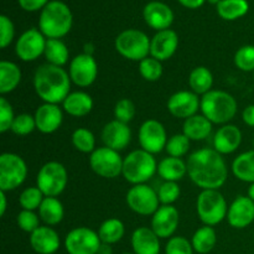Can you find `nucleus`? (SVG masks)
I'll list each match as a JSON object with an SVG mask.
<instances>
[{
    "label": "nucleus",
    "instance_id": "1",
    "mask_svg": "<svg viewBox=\"0 0 254 254\" xmlns=\"http://www.w3.org/2000/svg\"><path fill=\"white\" fill-rule=\"evenodd\" d=\"M188 173L195 185L202 190H218L227 180V166L215 149H200L190 155Z\"/></svg>",
    "mask_w": 254,
    "mask_h": 254
},
{
    "label": "nucleus",
    "instance_id": "2",
    "mask_svg": "<svg viewBox=\"0 0 254 254\" xmlns=\"http://www.w3.org/2000/svg\"><path fill=\"white\" fill-rule=\"evenodd\" d=\"M34 87L45 103H61L69 94L71 77L62 67L45 64L35 72Z\"/></svg>",
    "mask_w": 254,
    "mask_h": 254
},
{
    "label": "nucleus",
    "instance_id": "3",
    "mask_svg": "<svg viewBox=\"0 0 254 254\" xmlns=\"http://www.w3.org/2000/svg\"><path fill=\"white\" fill-rule=\"evenodd\" d=\"M72 12L64 2L54 0L42 9L40 15V31L49 39H61L72 27Z\"/></svg>",
    "mask_w": 254,
    "mask_h": 254
},
{
    "label": "nucleus",
    "instance_id": "4",
    "mask_svg": "<svg viewBox=\"0 0 254 254\" xmlns=\"http://www.w3.org/2000/svg\"><path fill=\"white\" fill-rule=\"evenodd\" d=\"M201 111L211 123L226 124L235 118L237 113V102L225 91H212L203 94L201 98Z\"/></svg>",
    "mask_w": 254,
    "mask_h": 254
},
{
    "label": "nucleus",
    "instance_id": "5",
    "mask_svg": "<svg viewBox=\"0 0 254 254\" xmlns=\"http://www.w3.org/2000/svg\"><path fill=\"white\" fill-rule=\"evenodd\" d=\"M158 171V164L153 154L139 149L131 151L123 160L124 179L133 185H140L150 180Z\"/></svg>",
    "mask_w": 254,
    "mask_h": 254
},
{
    "label": "nucleus",
    "instance_id": "6",
    "mask_svg": "<svg viewBox=\"0 0 254 254\" xmlns=\"http://www.w3.org/2000/svg\"><path fill=\"white\" fill-rule=\"evenodd\" d=\"M150 41L140 30L128 29L122 31L116 39V50L124 59L143 61L150 54Z\"/></svg>",
    "mask_w": 254,
    "mask_h": 254
},
{
    "label": "nucleus",
    "instance_id": "7",
    "mask_svg": "<svg viewBox=\"0 0 254 254\" xmlns=\"http://www.w3.org/2000/svg\"><path fill=\"white\" fill-rule=\"evenodd\" d=\"M196 207L198 217L206 226L212 227L227 217V202L218 190H203L198 195Z\"/></svg>",
    "mask_w": 254,
    "mask_h": 254
},
{
    "label": "nucleus",
    "instance_id": "8",
    "mask_svg": "<svg viewBox=\"0 0 254 254\" xmlns=\"http://www.w3.org/2000/svg\"><path fill=\"white\" fill-rule=\"evenodd\" d=\"M68 176L67 170L57 161L46 163L37 174V188L41 190L45 197H56L61 195L67 186Z\"/></svg>",
    "mask_w": 254,
    "mask_h": 254
},
{
    "label": "nucleus",
    "instance_id": "9",
    "mask_svg": "<svg viewBox=\"0 0 254 254\" xmlns=\"http://www.w3.org/2000/svg\"><path fill=\"white\" fill-rule=\"evenodd\" d=\"M26 175L27 166L21 156L12 153L0 155V190H15L24 183Z\"/></svg>",
    "mask_w": 254,
    "mask_h": 254
},
{
    "label": "nucleus",
    "instance_id": "10",
    "mask_svg": "<svg viewBox=\"0 0 254 254\" xmlns=\"http://www.w3.org/2000/svg\"><path fill=\"white\" fill-rule=\"evenodd\" d=\"M89 165L97 175L106 179H114L123 171V159L117 150L111 148H98L91 154Z\"/></svg>",
    "mask_w": 254,
    "mask_h": 254
},
{
    "label": "nucleus",
    "instance_id": "11",
    "mask_svg": "<svg viewBox=\"0 0 254 254\" xmlns=\"http://www.w3.org/2000/svg\"><path fill=\"white\" fill-rule=\"evenodd\" d=\"M101 246L98 233L87 227L69 231L64 240V248L68 254H98Z\"/></svg>",
    "mask_w": 254,
    "mask_h": 254
},
{
    "label": "nucleus",
    "instance_id": "12",
    "mask_svg": "<svg viewBox=\"0 0 254 254\" xmlns=\"http://www.w3.org/2000/svg\"><path fill=\"white\" fill-rule=\"evenodd\" d=\"M159 196L150 186L145 184L134 185L127 193L129 208L141 216L154 215L159 208Z\"/></svg>",
    "mask_w": 254,
    "mask_h": 254
},
{
    "label": "nucleus",
    "instance_id": "13",
    "mask_svg": "<svg viewBox=\"0 0 254 254\" xmlns=\"http://www.w3.org/2000/svg\"><path fill=\"white\" fill-rule=\"evenodd\" d=\"M46 41L47 40H45V35L40 30H26L17 39L16 45H15V52H16L17 57L22 61H35L45 52Z\"/></svg>",
    "mask_w": 254,
    "mask_h": 254
},
{
    "label": "nucleus",
    "instance_id": "14",
    "mask_svg": "<svg viewBox=\"0 0 254 254\" xmlns=\"http://www.w3.org/2000/svg\"><path fill=\"white\" fill-rule=\"evenodd\" d=\"M139 143L141 149L148 153H160L168 144V136L163 124L154 119L144 122L139 130Z\"/></svg>",
    "mask_w": 254,
    "mask_h": 254
},
{
    "label": "nucleus",
    "instance_id": "15",
    "mask_svg": "<svg viewBox=\"0 0 254 254\" xmlns=\"http://www.w3.org/2000/svg\"><path fill=\"white\" fill-rule=\"evenodd\" d=\"M98 64L91 54H81L69 64L71 81L78 87H88L96 81Z\"/></svg>",
    "mask_w": 254,
    "mask_h": 254
},
{
    "label": "nucleus",
    "instance_id": "16",
    "mask_svg": "<svg viewBox=\"0 0 254 254\" xmlns=\"http://www.w3.org/2000/svg\"><path fill=\"white\" fill-rule=\"evenodd\" d=\"M201 101L198 96L190 91H180L173 94L168 101V109L176 118H190L196 116Z\"/></svg>",
    "mask_w": 254,
    "mask_h": 254
},
{
    "label": "nucleus",
    "instance_id": "17",
    "mask_svg": "<svg viewBox=\"0 0 254 254\" xmlns=\"http://www.w3.org/2000/svg\"><path fill=\"white\" fill-rule=\"evenodd\" d=\"M179 226V211L171 205H163L153 215L151 230L159 238H169Z\"/></svg>",
    "mask_w": 254,
    "mask_h": 254
},
{
    "label": "nucleus",
    "instance_id": "18",
    "mask_svg": "<svg viewBox=\"0 0 254 254\" xmlns=\"http://www.w3.org/2000/svg\"><path fill=\"white\" fill-rule=\"evenodd\" d=\"M179 46V36L174 30L168 29L158 31L150 41V55L158 61L171 59Z\"/></svg>",
    "mask_w": 254,
    "mask_h": 254
},
{
    "label": "nucleus",
    "instance_id": "19",
    "mask_svg": "<svg viewBox=\"0 0 254 254\" xmlns=\"http://www.w3.org/2000/svg\"><path fill=\"white\" fill-rule=\"evenodd\" d=\"M131 139V131L128 124L119 121H112L104 126L102 130V140L107 148L113 150H123L129 145Z\"/></svg>",
    "mask_w": 254,
    "mask_h": 254
},
{
    "label": "nucleus",
    "instance_id": "20",
    "mask_svg": "<svg viewBox=\"0 0 254 254\" xmlns=\"http://www.w3.org/2000/svg\"><path fill=\"white\" fill-rule=\"evenodd\" d=\"M227 218L233 228L248 227L254 221V201L248 196H238L228 208Z\"/></svg>",
    "mask_w": 254,
    "mask_h": 254
},
{
    "label": "nucleus",
    "instance_id": "21",
    "mask_svg": "<svg viewBox=\"0 0 254 254\" xmlns=\"http://www.w3.org/2000/svg\"><path fill=\"white\" fill-rule=\"evenodd\" d=\"M145 22L158 31L168 30L174 21V12L169 5L161 1H150L144 7Z\"/></svg>",
    "mask_w": 254,
    "mask_h": 254
},
{
    "label": "nucleus",
    "instance_id": "22",
    "mask_svg": "<svg viewBox=\"0 0 254 254\" xmlns=\"http://www.w3.org/2000/svg\"><path fill=\"white\" fill-rule=\"evenodd\" d=\"M62 118H64L62 111L57 104H42L35 113L36 129H39L44 134L54 133L61 127Z\"/></svg>",
    "mask_w": 254,
    "mask_h": 254
},
{
    "label": "nucleus",
    "instance_id": "23",
    "mask_svg": "<svg viewBox=\"0 0 254 254\" xmlns=\"http://www.w3.org/2000/svg\"><path fill=\"white\" fill-rule=\"evenodd\" d=\"M60 237L56 231L47 226H40L30 235V245L39 254H54L60 248Z\"/></svg>",
    "mask_w": 254,
    "mask_h": 254
},
{
    "label": "nucleus",
    "instance_id": "24",
    "mask_svg": "<svg viewBox=\"0 0 254 254\" xmlns=\"http://www.w3.org/2000/svg\"><path fill=\"white\" fill-rule=\"evenodd\" d=\"M242 141V133L232 124L223 126L217 130L213 138L215 150L220 154H231L238 149Z\"/></svg>",
    "mask_w": 254,
    "mask_h": 254
},
{
    "label": "nucleus",
    "instance_id": "25",
    "mask_svg": "<svg viewBox=\"0 0 254 254\" xmlns=\"http://www.w3.org/2000/svg\"><path fill=\"white\" fill-rule=\"evenodd\" d=\"M131 247L135 254H159L160 242L151 228L139 227L131 235Z\"/></svg>",
    "mask_w": 254,
    "mask_h": 254
},
{
    "label": "nucleus",
    "instance_id": "26",
    "mask_svg": "<svg viewBox=\"0 0 254 254\" xmlns=\"http://www.w3.org/2000/svg\"><path fill=\"white\" fill-rule=\"evenodd\" d=\"M66 113L72 117H84L93 108V101L89 94L84 92H72L62 102Z\"/></svg>",
    "mask_w": 254,
    "mask_h": 254
},
{
    "label": "nucleus",
    "instance_id": "27",
    "mask_svg": "<svg viewBox=\"0 0 254 254\" xmlns=\"http://www.w3.org/2000/svg\"><path fill=\"white\" fill-rule=\"evenodd\" d=\"M183 130L190 140H203L212 131V123L205 116L196 114V116L185 119Z\"/></svg>",
    "mask_w": 254,
    "mask_h": 254
},
{
    "label": "nucleus",
    "instance_id": "28",
    "mask_svg": "<svg viewBox=\"0 0 254 254\" xmlns=\"http://www.w3.org/2000/svg\"><path fill=\"white\" fill-rule=\"evenodd\" d=\"M158 173L161 179L165 181H176L181 180L188 173V164L184 163L181 158H165L159 163Z\"/></svg>",
    "mask_w": 254,
    "mask_h": 254
},
{
    "label": "nucleus",
    "instance_id": "29",
    "mask_svg": "<svg viewBox=\"0 0 254 254\" xmlns=\"http://www.w3.org/2000/svg\"><path fill=\"white\" fill-rule=\"evenodd\" d=\"M21 81V71L14 62H0V93L6 94L14 91Z\"/></svg>",
    "mask_w": 254,
    "mask_h": 254
},
{
    "label": "nucleus",
    "instance_id": "30",
    "mask_svg": "<svg viewBox=\"0 0 254 254\" xmlns=\"http://www.w3.org/2000/svg\"><path fill=\"white\" fill-rule=\"evenodd\" d=\"M232 173L238 180L254 183V150L246 151L233 160Z\"/></svg>",
    "mask_w": 254,
    "mask_h": 254
},
{
    "label": "nucleus",
    "instance_id": "31",
    "mask_svg": "<svg viewBox=\"0 0 254 254\" xmlns=\"http://www.w3.org/2000/svg\"><path fill=\"white\" fill-rule=\"evenodd\" d=\"M39 213L40 218L46 225L55 226L64 220V211L61 201L57 200L56 197H45L39 207Z\"/></svg>",
    "mask_w": 254,
    "mask_h": 254
},
{
    "label": "nucleus",
    "instance_id": "32",
    "mask_svg": "<svg viewBox=\"0 0 254 254\" xmlns=\"http://www.w3.org/2000/svg\"><path fill=\"white\" fill-rule=\"evenodd\" d=\"M47 64L62 67L68 62V49L60 39H47L44 52Z\"/></svg>",
    "mask_w": 254,
    "mask_h": 254
},
{
    "label": "nucleus",
    "instance_id": "33",
    "mask_svg": "<svg viewBox=\"0 0 254 254\" xmlns=\"http://www.w3.org/2000/svg\"><path fill=\"white\" fill-rule=\"evenodd\" d=\"M189 84L193 93L206 94L211 91V87L213 84V76L208 68L203 66H198L191 71L189 77Z\"/></svg>",
    "mask_w": 254,
    "mask_h": 254
},
{
    "label": "nucleus",
    "instance_id": "34",
    "mask_svg": "<svg viewBox=\"0 0 254 254\" xmlns=\"http://www.w3.org/2000/svg\"><path fill=\"white\" fill-rule=\"evenodd\" d=\"M216 242H217V236H216L215 230L211 226H205L196 231L191 245H192L193 251L197 253L207 254L215 248Z\"/></svg>",
    "mask_w": 254,
    "mask_h": 254
},
{
    "label": "nucleus",
    "instance_id": "35",
    "mask_svg": "<svg viewBox=\"0 0 254 254\" xmlns=\"http://www.w3.org/2000/svg\"><path fill=\"white\" fill-rule=\"evenodd\" d=\"M126 228H124L123 222L118 218H109L104 221L101 225L98 231V236L101 238L102 243L106 245H114L119 242L123 238Z\"/></svg>",
    "mask_w": 254,
    "mask_h": 254
},
{
    "label": "nucleus",
    "instance_id": "36",
    "mask_svg": "<svg viewBox=\"0 0 254 254\" xmlns=\"http://www.w3.org/2000/svg\"><path fill=\"white\" fill-rule=\"evenodd\" d=\"M216 6L218 15L225 20H236L242 17L250 9L247 0H220Z\"/></svg>",
    "mask_w": 254,
    "mask_h": 254
},
{
    "label": "nucleus",
    "instance_id": "37",
    "mask_svg": "<svg viewBox=\"0 0 254 254\" xmlns=\"http://www.w3.org/2000/svg\"><path fill=\"white\" fill-rule=\"evenodd\" d=\"M72 144L81 153H93L96 139L92 131L86 128H78L72 134Z\"/></svg>",
    "mask_w": 254,
    "mask_h": 254
},
{
    "label": "nucleus",
    "instance_id": "38",
    "mask_svg": "<svg viewBox=\"0 0 254 254\" xmlns=\"http://www.w3.org/2000/svg\"><path fill=\"white\" fill-rule=\"evenodd\" d=\"M139 72L144 79L149 82H155L163 74V64L154 57H146L139 64Z\"/></svg>",
    "mask_w": 254,
    "mask_h": 254
},
{
    "label": "nucleus",
    "instance_id": "39",
    "mask_svg": "<svg viewBox=\"0 0 254 254\" xmlns=\"http://www.w3.org/2000/svg\"><path fill=\"white\" fill-rule=\"evenodd\" d=\"M166 151L173 158H181L186 155L190 149V139L185 134H176L168 140L166 144Z\"/></svg>",
    "mask_w": 254,
    "mask_h": 254
},
{
    "label": "nucleus",
    "instance_id": "40",
    "mask_svg": "<svg viewBox=\"0 0 254 254\" xmlns=\"http://www.w3.org/2000/svg\"><path fill=\"white\" fill-rule=\"evenodd\" d=\"M44 198V193L41 192V190L37 186L36 188H27L20 195V205L24 210L34 211L40 207Z\"/></svg>",
    "mask_w": 254,
    "mask_h": 254
},
{
    "label": "nucleus",
    "instance_id": "41",
    "mask_svg": "<svg viewBox=\"0 0 254 254\" xmlns=\"http://www.w3.org/2000/svg\"><path fill=\"white\" fill-rule=\"evenodd\" d=\"M235 64L237 68L245 72H254V46L246 45L242 46L235 55Z\"/></svg>",
    "mask_w": 254,
    "mask_h": 254
},
{
    "label": "nucleus",
    "instance_id": "42",
    "mask_svg": "<svg viewBox=\"0 0 254 254\" xmlns=\"http://www.w3.org/2000/svg\"><path fill=\"white\" fill-rule=\"evenodd\" d=\"M35 128H36L35 117L26 113H22L15 117L10 130L14 134H16V135H27V134L32 133Z\"/></svg>",
    "mask_w": 254,
    "mask_h": 254
},
{
    "label": "nucleus",
    "instance_id": "43",
    "mask_svg": "<svg viewBox=\"0 0 254 254\" xmlns=\"http://www.w3.org/2000/svg\"><path fill=\"white\" fill-rule=\"evenodd\" d=\"M114 116H116L117 121L128 124L129 122L133 121L134 116H135V106H134V103L130 99H121L116 104Z\"/></svg>",
    "mask_w": 254,
    "mask_h": 254
},
{
    "label": "nucleus",
    "instance_id": "44",
    "mask_svg": "<svg viewBox=\"0 0 254 254\" xmlns=\"http://www.w3.org/2000/svg\"><path fill=\"white\" fill-rule=\"evenodd\" d=\"M159 201L163 205H171L175 202L180 196V188L176 183H171V181H165L163 185L160 186L158 191Z\"/></svg>",
    "mask_w": 254,
    "mask_h": 254
},
{
    "label": "nucleus",
    "instance_id": "45",
    "mask_svg": "<svg viewBox=\"0 0 254 254\" xmlns=\"http://www.w3.org/2000/svg\"><path fill=\"white\" fill-rule=\"evenodd\" d=\"M16 221L19 227L21 228L22 231H25V232L30 233V235L40 227L39 217H37V215L34 211L22 210L21 212L17 215Z\"/></svg>",
    "mask_w": 254,
    "mask_h": 254
},
{
    "label": "nucleus",
    "instance_id": "46",
    "mask_svg": "<svg viewBox=\"0 0 254 254\" xmlns=\"http://www.w3.org/2000/svg\"><path fill=\"white\" fill-rule=\"evenodd\" d=\"M193 247L185 237H173L165 247V254H192Z\"/></svg>",
    "mask_w": 254,
    "mask_h": 254
},
{
    "label": "nucleus",
    "instance_id": "47",
    "mask_svg": "<svg viewBox=\"0 0 254 254\" xmlns=\"http://www.w3.org/2000/svg\"><path fill=\"white\" fill-rule=\"evenodd\" d=\"M14 119L15 116L11 104L6 101V98L1 97L0 98V133L10 130Z\"/></svg>",
    "mask_w": 254,
    "mask_h": 254
},
{
    "label": "nucleus",
    "instance_id": "48",
    "mask_svg": "<svg viewBox=\"0 0 254 254\" xmlns=\"http://www.w3.org/2000/svg\"><path fill=\"white\" fill-rule=\"evenodd\" d=\"M14 35L15 29L12 21L6 15H1L0 16V47L5 49L9 46L14 39Z\"/></svg>",
    "mask_w": 254,
    "mask_h": 254
},
{
    "label": "nucleus",
    "instance_id": "49",
    "mask_svg": "<svg viewBox=\"0 0 254 254\" xmlns=\"http://www.w3.org/2000/svg\"><path fill=\"white\" fill-rule=\"evenodd\" d=\"M20 6L26 11H36L49 4V0H19Z\"/></svg>",
    "mask_w": 254,
    "mask_h": 254
},
{
    "label": "nucleus",
    "instance_id": "50",
    "mask_svg": "<svg viewBox=\"0 0 254 254\" xmlns=\"http://www.w3.org/2000/svg\"><path fill=\"white\" fill-rule=\"evenodd\" d=\"M242 118L243 122H245L247 126L253 127L254 128V104H251V106H248L247 108L243 111Z\"/></svg>",
    "mask_w": 254,
    "mask_h": 254
},
{
    "label": "nucleus",
    "instance_id": "51",
    "mask_svg": "<svg viewBox=\"0 0 254 254\" xmlns=\"http://www.w3.org/2000/svg\"><path fill=\"white\" fill-rule=\"evenodd\" d=\"M179 1L189 9H197L205 2V0H179Z\"/></svg>",
    "mask_w": 254,
    "mask_h": 254
},
{
    "label": "nucleus",
    "instance_id": "52",
    "mask_svg": "<svg viewBox=\"0 0 254 254\" xmlns=\"http://www.w3.org/2000/svg\"><path fill=\"white\" fill-rule=\"evenodd\" d=\"M5 211H6V196L4 191L0 190V216H4Z\"/></svg>",
    "mask_w": 254,
    "mask_h": 254
},
{
    "label": "nucleus",
    "instance_id": "53",
    "mask_svg": "<svg viewBox=\"0 0 254 254\" xmlns=\"http://www.w3.org/2000/svg\"><path fill=\"white\" fill-rule=\"evenodd\" d=\"M98 254H112V248L111 245H106V243H102L101 248H99Z\"/></svg>",
    "mask_w": 254,
    "mask_h": 254
},
{
    "label": "nucleus",
    "instance_id": "54",
    "mask_svg": "<svg viewBox=\"0 0 254 254\" xmlns=\"http://www.w3.org/2000/svg\"><path fill=\"white\" fill-rule=\"evenodd\" d=\"M248 197L254 201V183L251 184L250 189H248Z\"/></svg>",
    "mask_w": 254,
    "mask_h": 254
},
{
    "label": "nucleus",
    "instance_id": "55",
    "mask_svg": "<svg viewBox=\"0 0 254 254\" xmlns=\"http://www.w3.org/2000/svg\"><path fill=\"white\" fill-rule=\"evenodd\" d=\"M210 1H212V2H216V5H217V2L220 1V0H210Z\"/></svg>",
    "mask_w": 254,
    "mask_h": 254
},
{
    "label": "nucleus",
    "instance_id": "56",
    "mask_svg": "<svg viewBox=\"0 0 254 254\" xmlns=\"http://www.w3.org/2000/svg\"><path fill=\"white\" fill-rule=\"evenodd\" d=\"M123 254H135V253H123Z\"/></svg>",
    "mask_w": 254,
    "mask_h": 254
},
{
    "label": "nucleus",
    "instance_id": "57",
    "mask_svg": "<svg viewBox=\"0 0 254 254\" xmlns=\"http://www.w3.org/2000/svg\"><path fill=\"white\" fill-rule=\"evenodd\" d=\"M253 148H254V139H253Z\"/></svg>",
    "mask_w": 254,
    "mask_h": 254
},
{
    "label": "nucleus",
    "instance_id": "58",
    "mask_svg": "<svg viewBox=\"0 0 254 254\" xmlns=\"http://www.w3.org/2000/svg\"><path fill=\"white\" fill-rule=\"evenodd\" d=\"M253 81H254V73H253Z\"/></svg>",
    "mask_w": 254,
    "mask_h": 254
}]
</instances>
